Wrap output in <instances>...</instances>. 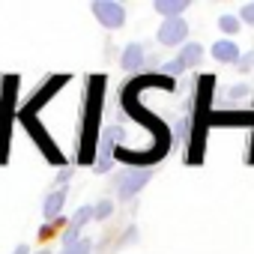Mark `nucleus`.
<instances>
[{"instance_id": "1", "label": "nucleus", "mask_w": 254, "mask_h": 254, "mask_svg": "<svg viewBox=\"0 0 254 254\" xmlns=\"http://www.w3.org/2000/svg\"><path fill=\"white\" fill-rule=\"evenodd\" d=\"M105 102V75H93L87 81V102H84V126H81V150L78 162L93 165L99 153V117Z\"/></svg>"}, {"instance_id": "2", "label": "nucleus", "mask_w": 254, "mask_h": 254, "mask_svg": "<svg viewBox=\"0 0 254 254\" xmlns=\"http://www.w3.org/2000/svg\"><path fill=\"white\" fill-rule=\"evenodd\" d=\"M212 75H200L197 78V87H194V108L189 114V144H191V153H189V162L197 165L200 156H203V144H206V132H209V102H212Z\"/></svg>"}, {"instance_id": "3", "label": "nucleus", "mask_w": 254, "mask_h": 254, "mask_svg": "<svg viewBox=\"0 0 254 254\" xmlns=\"http://www.w3.org/2000/svg\"><path fill=\"white\" fill-rule=\"evenodd\" d=\"M153 180V168H120L111 177V189L117 200H132L144 191V186Z\"/></svg>"}, {"instance_id": "4", "label": "nucleus", "mask_w": 254, "mask_h": 254, "mask_svg": "<svg viewBox=\"0 0 254 254\" xmlns=\"http://www.w3.org/2000/svg\"><path fill=\"white\" fill-rule=\"evenodd\" d=\"M18 93V75H6L0 81V162H6V141H9V117L12 102Z\"/></svg>"}, {"instance_id": "5", "label": "nucleus", "mask_w": 254, "mask_h": 254, "mask_svg": "<svg viewBox=\"0 0 254 254\" xmlns=\"http://www.w3.org/2000/svg\"><path fill=\"white\" fill-rule=\"evenodd\" d=\"M93 15L102 27L108 30H120L126 27V6L120 3V0H93Z\"/></svg>"}, {"instance_id": "6", "label": "nucleus", "mask_w": 254, "mask_h": 254, "mask_svg": "<svg viewBox=\"0 0 254 254\" xmlns=\"http://www.w3.org/2000/svg\"><path fill=\"white\" fill-rule=\"evenodd\" d=\"M156 39L159 45L165 48H177V45H186L189 42V21L186 18H165L156 30Z\"/></svg>"}, {"instance_id": "7", "label": "nucleus", "mask_w": 254, "mask_h": 254, "mask_svg": "<svg viewBox=\"0 0 254 254\" xmlns=\"http://www.w3.org/2000/svg\"><path fill=\"white\" fill-rule=\"evenodd\" d=\"M63 84H69V75H54V78H48V81H45V87H42V90H36V93H33V99L18 111V120L33 117V114H36V111H39V108H42V105H45V102H48V99H51Z\"/></svg>"}, {"instance_id": "8", "label": "nucleus", "mask_w": 254, "mask_h": 254, "mask_svg": "<svg viewBox=\"0 0 254 254\" xmlns=\"http://www.w3.org/2000/svg\"><path fill=\"white\" fill-rule=\"evenodd\" d=\"M120 66H123V72H129V75L144 72L147 69V48H144V42H129V45H126L123 54H120Z\"/></svg>"}, {"instance_id": "9", "label": "nucleus", "mask_w": 254, "mask_h": 254, "mask_svg": "<svg viewBox=\"0 0 254 254\" xmlns=\"http://www.w3.org/2000/svg\"><path fill=\"white\" fill-rule=\"evenodd\" d=\"M126 138H129V132H126V126H120V123H114V126H105V129H102V135H99V153H105V156H114L117 150H123Z\"/></svg>"}, {"instance_id": "10", "label": "nucleus", "mask_w": 254, "mask_h": 254, "mask_svg": "<svg viewBox=\"0 0 254 254\" xmlns=\"http://www.w3.org/2000/svg\"><path fill=\"white\" fill-rule=\"evenodd\" d=\"M21 123H24V129L30 132V138H33V141H36V144H39V147L45 150V156H48L51 162H63V156H60V153H57V150L51 147L54 141H51V138L45 135V129H42V126H36V117H24Z\"/></svg>"}, {"instance_id": "11", "label": "nucleus", "mask_w": 254, "mask_h": 254, "mask_svg": "<svg viewBox=\"0 0 254 254\" xmlns=\"http://www.w3.org/2000/svg\"><path fill=\"white\" fill-rule=\"evenodd\" d=\"M209 54H212V60L224 63V66H236V63L242 60V48H239L233 39H218V42H212Z\"/></svg>"}, {"instance_id": "12", "label": "nucleus", "mask_w": 254, "mask_h": 254, "mask_svg": "<svg viewBox=\"0 0 254 254\" xmlns=\"http://www.w3.org/2000/svg\"><path fill=\"white\" fill-rule=\"evenodd\" d=\"M66 197H69V189H54V191H48L45 200H42V218H45V221L60 218V215H63V206H66Z\"/></svg>"}, {"instance_id": "13", "label": "nucleus", "mask_w": 254, "mask_h": 254, "mask_svg": "<svg viewBox=\"0 0 254 254\" xmlns=\"http://www.w3.org/2000/svg\"><path fill=\"white\" fill-rule=\"evenodd\" d=\"M177 60H180L183 69H194V66H200V63H203V45H200V42H186V45L180 48Z\"/></svg>"}, {"instance_id": "14", "label": "nucleus", "mask_w": 254, "mask_h": 254, "mask_svg": "<svg viewBox=\"0 0 254 254\" xmlns=\"http://www.w3.org/2000/svg\"><path fill=\"white\" fill-rule=\"evenodd\" d=\"M191 6V0H156L153 9L162 15V18H183V12Z\"/></svg>"}, {"instance_id": "15", "label": "nucleus", "mask_w": 254, "mask_h": 254, "mask_svg": "<svg viewBox=\"0 0 254 254\" xmlns=\"http://www.w3.org/2000/svg\"><path fill=\"white\" fill-rule=\"evenodd\" d=\"M239 27H242V21H239V15H230V12H224V15H218V30L224 33V39H233V36L239 33Z\"/></svg>"}, {"instance_id": "16", "label": "nucleus", "mask_w": 254, "mask_h": 254, "mask_svg": "<svg viewBox=\"0 0 254 254\" xmlns=\"http://www.w3.org/2000/svg\"><path fill=\"white\" fill-rule=\"evenodd\" d=\"M90 221H93V203L78 206V209H75V215L69 218V224H72L75 230H81V227H84V224H90Z\"/></svg>"}, {"instance_id": "17", "label": "nucleus", "mask_w": 254, "mask_h": 254, "mask_svg": "<svg viewBox=\"0 0 254 254\" xmlns=\"http://www.w3.org/2000/svg\"><path fill=\"white\" fill-rule=\"evenodd\" d=\"M111 215H114V200L111 197H102V200L93 203V218L96 221H108Z\"/></svg>"}, {"instance_id": "18", "label": "nucleus", "mask_w": 254, "mask_h": 254, "mask_svg": "<svg viewBox=\"0 0 254 254\" xmlns=\"http://www.w3.org/2000/svg\"><path fill=\"white\" fill-rule=\"evenodd\" d=\"M66 227H69V218L60 215V218H54V221H45V224L39 227V236H54V233H63Z\"/></svg>"}, {"instance_id": "19", "label": "nucleus", "mask_w": 254, "mask_h": 254, "mask_svg": "<svg viewBox=\"0 0 254 254\" xmlns=\"http://www.w3.org/2000/svg\"><path fill=\"white\" fill-rule=\"evenodd\" d=\"M60 254H93V239L90 236H81L75 245H69V248H63Z\"/></svg>"}, {"instance_id": "20", "label": "nucleus", "mask_w": 254, "mask_h": 254, "mask_svg": "<svg viewBox=\"0 0 254 254\" xmlns=\"http://www.w3.org/2000/svg\"><path fill=\"white\" fill-rule=\"evenodd\" d=\"M248 96H251V87H248L245 81H239V84L227 87V99H230V102H242V99H248Z\"/></svg>"}, {"instance_id": "21", "label": "nucleus", "mask_w": 254, "mask_h": 254, "mask_svg": "<svg viewBox=\"0 0 254 254\" xmlns=\"http://www.w3.org/2000/svg\"><path fill=\"white\" fill-rule=\"evenodd\" d=\"M159 72H162L165 78H171V81H174V78H177L180 72H186V69H183V66H180V60L174 57V60H168V63H162V66H159Z\"/></svg>"}, {"instance_id": "22", "label": "nucleus", "mask_w": 254, "mask_h": 254, "mask_svg": "<svg viewBox=\"0 0 254 254\" xmlns=\"http://www.w3.org/2000/svg\"><path fill=\"white\" fill-rule=\"evenodd\" d=\"M114 168V156H105V153H96V162H93V171L96 174H108Z\"/></svg>"}, {"instance_id": "23", "label": "nucleus", "mask_w": 254, "mask_h": 254, "mask_svg": "<svg viewBox=\"0 0 254 254\" xmlns=\"http://www.w3.org/2000/svg\"><path fill=\"white\" fill-rule=\"evenodd\" d=\"M78 239H81V230H75L72 224H69V227H66V230L60 233V245H63V248H69V245H75Z\"/></svg>"}, {"instance_id": "24", "label": "nucleus", "mask_w": 254, "mask_h": 254, "mask_svg": "<svg viewBox=\"0 0 254 254\" xmlns=\"http://www.w3.org/2000/svg\"><path fill=\"white\" fill-rule=\"evenodd\" d=\"M236 69H239V72H242V75H245V72H251V69H254V48H251V51H245V54H242V60H239V63H236Z\"/></svg>"}, {"instance_id": "25", "label": "nucleus", "mask_w": 254, "mask_h": 254, "mask_svg": "<svg viewBox=\"0 0 254 254\" xmlns=\"http://www.w3.org/2000/svg\"><path fill=\"white\" fill-rule=\"evenodd\" d=\"M69 180H72V168H66V165H63V168L57 171L54 183H57V189H66V183H69Z\"/></svg>"}, {"instance_id": "26", "label": "nucleus", "mask_w": 254, "mask_h": 254, "mask_svg": "<svg viewBox=\"0 0 254 254\" xmlns=\"http://www.w3.org/2000/svg\"><path fill=\"white\" fill-rule=\"evenodd\" d=\"M239 21H242V24H251V27H254V3H245V6L239 9Z\"/></svg>"}, {"instance_id": "27", "label": "nucleus", "mask_w": 254, "mask_h": 254, "mask_svg": "<svg viewBox=\"0 0 254 254\" xmlns=\"http://www.w3.org/2000/svg\"><path fill=\"white\" fill-rule=\"evenodd\" d=\"M12 254H30V248H27V245L21 242V245H15V251H12Z\"/></svg>"}, {"instance_id": "28", "label": "nucleus", "mask_w": 254, "mask_h": 254, "mask_svg": "<svg viewBox=\"0 0 254 254\" xmlns=\"http://www.w3.org/2000/svg\"><path fill=\"white\" fill-rule=\"evenodd\" d=\"M33 254H51V251H48V248H39V251H33Z\"/></svg>"}]
</instances>
